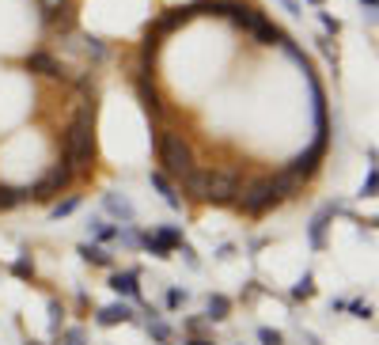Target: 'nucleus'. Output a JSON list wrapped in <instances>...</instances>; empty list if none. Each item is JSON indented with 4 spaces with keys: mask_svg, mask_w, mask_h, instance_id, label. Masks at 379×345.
Here are the masks:
<instances>
[{
    "mask_svg": "<svg viewBox=\"0 0 379 345\" xmlns=\"http://www.w3.org/2000/svg\"><path fill=\"white\" fill-rule=\"evenodd\" d=\"M152 148H156L159 171H164L171 182H182L194 167H198V156H194V144H190L186 133H174V129H167V125H156Z\"/></svg>",
    "mask_w": 379,
    "mask_h": 345,
    "instance_id": "f03ea898",
    "label": "nucleus"
},
{
    "mask_svg": "<svg viewBox=\"0 0 379 345\" xmlns=\"http://www.w3.org/2000/svg\"><path fill=\"white\" fill-rule=\"evenodd\" d=\"M280 34H285V31H280V27L273 23V19H262V23H258L254 31H250V38H254L258 46H277Z\"/></svg>",
    "mask_w": 379,
    "mask_h": 345,
    "instance_id": "aec40b11",
    "label": "nucleus"
},
{
    "mask_svg": "<svg viewBox=\"0 0 379 345\" xmlns=\"http://www.w3.org/2000/svg\"><path fill=\"white\" fill-rule=\"evenodd\" d=\"M186 300H190L186 288H167V307H171V311H179V307L186 304Z\"/></svg>",
    "mask_w": 379,
    "mask_h": 345,
    "instance_id": "c756f323",
    "label": "nucleus"
},
{
    "mask_svg": "<svg viewBox=\"0 0 379 345\" xmlns=\"http://www.w3.org/2000/svg\"><path fill=\"white\" fill-rule=\"evenodd\" d=\"M243 179L224 167H209V186H205V205H235Z\"/></svg>",
    "mask_w": 379,
    "mask_h": 345,
    "instance_id": "39448f33",
    "label": "nucleus"
},
{
    "mask_svg": "<svg viewBox=\"0 0 379 345\" xmlns=\"http://www.w3.org/2000/svg\"><path fill=\"white\" fill-rule=\"evenodd\" d=\"M148 182H152V190H156V194L164 197V201H167V205H171V209H182V197H179V190H174V182L167 179V175L159 171V167L148 175Z\"/></svg>",
    "mask_w": 379,
    "mask_h": 345,
    "instance_id": "dca6fc26",
    "label": "nucleus"
},
{
    "mask_svg": "<svg viewBox=\"0 0 379 345\" xmlns=\"http://www.w3.org/2000/svg\"><path fill=\"white\" fill-rule=\"evenodd\" d=\"M220 19H228L231 27H239L243 34H250V31H254V27L265 19V12H258L254 4H243V0H228V4H224V16H220Z\"/></svg>",
    "mask_w": 379,
    "mask_h": 345,
    "instance_id": "1a4fd4ad",
    "label": "nucleus"
},
{
    "mask_svg": "<svg viewBox=\"0 0 379 345\" xmlns=\"http://www.w3.org/2000/svg\"><path fill=\"white\" fill-rule=\"evenodd\" d=\"M179 243H182V231L174 228V224H159V228H152V231H140V246H144L152 258H171Z\"/></svg>",
    "mask_w": 379,
    "mask_h": 345,
    "instance_id": "423d86ee",
    "label": "nucleus"
},
{
    "mask_svg": "<svg viewBox=\"0 0 379 345\" xmlns=\"http://www.w3.org/2000/svg\"><path fill=\"white\" fill-rule=\"evenodd\" d=\"M341 209H345L341 201H330V205H322L319 216L311 220V231H307V235H311V246H315V251H322V246H326V224H330V216H338Z\"/></svg>",
    "mask_w": 379,
    "mask_h": 345,
    "instance_id": "9b49d317",
    "label": "nucleus"
},
{
    "mask_svg": "<svg viewBox=\"0 0 379 345\" xmlns=\"http://www.w3.org/2000/svg\"><path fill=\"white\" fill-rule=\"evenodd\" d=\"M273 186H277L280 201H292V197H300V194H304V186H307V182H304V179H296V175H289L285 167H280V171H273Z\"/></svg>",
    "mask_w": 379,
    "mask_h": 345,
    "instance_id": "ddd939ff",
    "label": "nucleus"
},
{
    "mask_svg": "<svg viewBox=\"0 0 379 345\" xmlns=\"http://www.w3.org/2000/svg\"><path fill=\"white\" fill-rule=\"evenodd\" d=\"M361 4H364V8H368V16H371V12L379 8V0H361Z\"/></svg>",
    "mask_w": 379,
    "mask_h": 345,
    "instance_id": "58836bf2",
    "label": "nucleus"
},
{
    "mask_svg": "<svg viewBox=\"0 0 379 345\" xmlns=\"http://www.w3.org/2000/svg\"><path fill=\"white\" fill-rule=\"evenodd\" d=\"M95 118H99V107H95V95L80 99L73 122H68L65 137H61V156L73 164L76 175L95 171V159H99V140H95Z\"/></svg>",
    "mask_w": 379,
    "mask_h": 345,
    "instance_id": "f257e3e1",
    "label": "nucleus"
},
{
    "mask_svg": "<svg viewBox=\"0 0 379 345\" xmlns=\"http://www.w3.org/2000/svg\"><path fill=\"white\" fill-rule=\"evenodd\" d=\"M61 322H65V307H61L57 300H50V327H53V334H61Z\"/></svg>",
    "mask_w": 379,
    "mask_h": 345,
    "instance_id": "2f4dec72",
    "label": "nucleus"
},
{
    "mask_svg": "<svg viewBox=\"0 0 379 345\" xmlns=\"http://www.w3.org/2000/svg\"><path fill=\"white\" fill-rule=\"evenodd\" d=\"M311 4H322V0H311Z\"/></svg>",
    "mask_w": 379,
    "mask_h": 345,
    "instance_id": "a19ab883",
    "label": "nucleus"
},
{
    "mask_svg": "<svg viewBox=\"0 0 379 345\" xmlns=\"http://www.w3.org/2000/svg\"><path fill=\"white\" fill-rule=\"evenodd\" d=\"M315 46H319V53H322V58H326V61H330V65L338 68V49L330 46V38H319V42H315Z\"/></svg>",
    "mask_w": 379,
    "mask_h": 345,
    "instance_id": "72a5a7b5",
    "label": "nucleus"
},
{
    "mask_svg": "<svg viewBox=\"0 0 379 345\" xmlns=\"http://www.w3.org/2000/svg\"><path fill=\"white\" fill-rule=\"evenodd\" d=\"M103 209H107L110 216H118L122 224H133L137 220V213H133V205L125 201L122 194H103Z\"/></svg>",
    "mask_w": 379,
    "mask_h": 345,
    "instance_id": "a211bd4d",
    "label": "nucleus"
},
{
    "mask_svg": "<svg viewBox=\"0 0 379 345\" xmlns=\"http://www.w3.org/2000/svg\"><path fill=\"white\" fill-rule=\"evenodd\" d=\"M76 255H80L88 266H99V270H110V266H114V255H110L103 243H80V251H76Z\"/></svg>",
    "mask_w": 379,
    "mask_h": 345,
    "instance_id": "f3484780",
    "label": "nucleus"
},
{
    "mask_svg": "<svg viewBox=\"0 0 379 345\" xmlns=\"http://www.w3.org/2000/svg\"><path fill=\"white\" fill-rule=\"evenodd\" d=\"M148 334L156 337L159 345H167V342H171V327H167V322H159V315H152V319H148Z\"/></svg>",
    "mask_w": 379,
    "mask_h": 345,
    "instance_id": "393cba45",
    "label": "nucleus"
},
{
    "mask_svg": "<svg viewBox=\"0 0 379 345\" xmlns=\"http://www.w3.org/2000/svg\"><path fill=\"white\" fill-rule=\"evenodd\" d=\"M31 201V186H12V182H0V213L19 209Z\"/></svg>",
    "mask_w": 379,
    "mask_h": 345,
    "instance_id": "4468645a",
    "label": "nucleus"
},
{
    "mask_svg": "<svg viewBox=\"0 0 379 345\" xmlns=\"http://www.w3.org/2000/svg\"><path fill=\"white\" fill-rule=\"evenodd\" d=\"M345 311H353V319H371V304H364V300H345Z\"/></svg>",
    "mask_w": 379,
    "mask_h": 345,
    "instance_id": "cd10ccee",
    "label": "nucleus"
},
{
    "mask_svg": "<svg viewBox=\"0 0 379 345\" xmlns=\"http://www.w3.org/2000/svg\"><path fill=\"white\" fill-rule=\"evenodd\" d=\"M277 205H280V194H277V186H273V175H258V179L239 186V197H235L231 209H239L243 216H265Z\"/></svg>",
    "mask_w": 379,
    "mask_h": 345,
    "instance_id": "7ed1b4c3",
    "label": "nucleus"
},
{
    "mask_svg": "<svg viewBox=\"0 0 379 345\" xmlns=\"http://www.w3.org/2000/svg\"><path fill=\"white\" fill-rule=\"evenodd\" d=\"M27 345H38V342H27Z\"/></svg>",
    "mask_w": 379,
    "mask_h": 345,
    "instance_id": "79ce46f5",
    "label": "nucleus"
},
{
    "mask_svg": "<svg viewBox=\"0 0 379 345\" xmlns=\"http://www.w3.org/2000/svg\"><path fill=\"white\" fill-rule=\"evenodd\" d=\"M61 345H88V334L80 327H68V330H61Z\"/></svg>",
    "mask_w": 379,
    "mask_h": 345,
    "instance_id": "c85d7f7f",
    "label": "nucleus"
},
{
    "mask_svg": "<svg viewBox=\"0 0 379 345\" xmlns=\"http://www.w3.org/2000/svg\"><path fill=\"white\" fill-rule=\"evenodd\" d=\"M319 23H322V31H326V34H341V23L330 16V12H319Z\"/></svg>",
    "mask_w": 379,
    "mask_h": 345,
    "instance_id": "f704fd0d",
    "label": "nucleus"
},
{
    "mask_svg": "<svg viewBox=\"0 0 379 345\" xmlns=\"http://www.w3.org/2000/svg\"><path fill=\"white\" fill-rule=\"evenodd\" d=\"M258 342H262V345H285V334L273 330V327H262V330H258Z\"/></svg>",
    "mask_w": 379,
    "mask_h": 345,
    "instance_id": "7c9ffc66",
    "label": "nucleus"
},
{
    "mask_svg": "<svg viewBox=\"0 0 379 345\" xmlns=\"http://www.w3.org/2000/svg\"><path fill=\"white\" fill-rule=\"evenodd\" d=\"M88 235L95 239V243H114L118 239V228L107 220H88Z\"/></svg>",
    "mask_w": 379,
    "mask_h": 345,
    "instance_id": "412c9836",
    "label": "nucleus"
},
{
    "mask_svg": "<svg viewBox=\"0 0 379 345\" xmlns=\"http://www.w3.org/2000/svg\"><path fill=\"white\" fill-rule=\"evenodd\" d=\"M311 296H315V277H311V273H304V277L292 285L289 300H292V304H300V300H311Z\"/></svg>",
    "mask_w": 379,
    "mask_h": 345,
    "instance_id": "5701e85b",
    "label": "nucleus"
},
{
    "mask_svg": "<svg viewBox=\"0 0 379 345\" xmlns=\"http://www.w3.org/2000/svg\"><path fill=\"white\" fill-rule=\"evenodd\" d=\"M76 209H80V197L68 194V197H57V201L50 205V216H53V220H61V216H73Z\"/></svg>",
    "mask_w": 379,
    "mask_h": 345,
    "instance_id": "4be33fe9",
    "label": "nucleus"
},
{
    "mask_svg": "<svg viewBox=\"0 0 379 345\" xmlns=\"http://www.w3.org/2000/svg\"><path fill=\"white\" fill-rule=\"evenodd\" d=\"M73 182H76V171H73V164L61 156L57 164H50V171L31 186V201H57L61 194L73 190Z\"/></svg>",
    "mask_w": 379,
    "mask_h": 345,
    "instance_id": "20e7f679",
    "label": "nucleus"
},
{
    "mask_svg": "<svg viewBox=\"0 0 379 345\" xmlns=\"http://www.w3.org/2000/svg\"><path fill=\"white\" fill-rule=\"evenodd\" d=\"M174 251H179V255H182V258H186V266H190V270H201V262H198V255H194V246H190V243H186V239H182V243H179V246H174Z\"/></svg>",
    "mask_w": 379,
    "mask_h": 345,
    "instance_id": "473e14b6",
    "label": "nucleus"
},
{
    "mask_svg": "<svg viewBox=\"0 0 379 345\" xmlns=\"http://www.w3.org/2000/svg\"><path fill=\"white\" fill-rule=\"evenodd\" d=\"M95 319H99V327H118V322H137V311H133L129 304H122V300H118V304L103 307Z\"/></svg>",
    "mask_w": 379,
    "mask_h": 345,
    "instance_id": "2eb2a0df",
    "label": "nucleus"
},
{
    "mask_svg": "<svg viewBox=\"0 0 379 345\" xmlns=\"http://www.w3.org/2000/svg\"><path fill=\"white\" fill-rule=\"evenodd\" d=\"M201 327H205V315H201V319H186V330H190V334H201Z\"/></svg>",
    "mask_w": 379,
    "mask_h": 345,
    "instance_id": "c9c22d12",
    "label": "nucleus"
},
{
    "mask_svg": "<svg viewBox=\"0 0 379 345\" xmlns=\"http://www.w3.org/2000/svg\"><path fill=\"white\" fill-rule=\"evenodd\" d=\"M83 49H88V58L95 61V65L107 61V46H103V38H83Z\"/></svg>",
    "mask_w": 379,
    "mask_h": 345,
    "instance_id": "a878e982",
    "label": "nucleus"
},
{
    "mask_svg": "<svg viewBox=\"0 0 379 345\" xmlns=\"http://www.w3.org/2000/svg\"><path fill=\"white\" fill-rule=\"evenodd\" d=\"M186 345H213V342H205V337H190Z\"/></svg>",
    "mask_w": 379,
    "mask_h": 345,
    "instance_id": "ea45409f",
    "label": "nucleus"
},
{
    "mask_svg": "<svg viewBox=\"0 0 379 345\" xmlns=\"http://www.w3.org/2000/svg\"><path fill=\"white\" fill-rule=\"evenodd\" d=\"M23 68H27V73L46 76V80H68V68L61 65L53 53H46V49H34V53H27V58H23Z\"/></svg>",
    "mask_w": 379,
    "mask_h": 345,
    "instance_id": "9d476101",
    "label": "nucleus"
},
{
    "mask_svg": "<svg viewBox=\"0 0 379 345\" xmlns=\"http://www.w3.org/2000/svg\"><path fill=\"white\" fill-rule=\"evenodd\" d=\"M231 315V300L228 296H220V292H213L205 300V322H224Z\"/></svg>",
    "mask_w": 379,
    "mask_h": 345,
    "instance_id": "6ab92c4d",
    "label": "nucleus"
},
{
    "mask_svg": "<svg viewBox=\"0 0 379 345\" xmlns=\"http://www.w3.org/2000/svg\"><path fill=\"white\" fill-rule=\"evenodd\" d=\"M326 140H311V148L307 152H296V156L285 164V171L289 175H296V179H304V182H311L315 175H319V167H322V159H326Z\"/></svg>",
    "mask_w": 379,
    "mask_h": 345,
    "instance_id": "0eeeda50",
    "label": "nucleus"
},
{
    "mask_svg": "<svg viewBox=\"0 0 379 345\" xmlns=\"http://www.w3.org/2000/svg\"><path fill=\"white\" fill-rule=\"evenodd\" d=\"M42 19H46L57 34H73L76 23H80V0H53V4H46Z\"/></svg>",
    "mask_w": 379,
    "mask_h": 345,
    "instance_id": "6e6552de",
    "label": "nucleus"
},
{
    "mask_svg": "<svg viewBox=\"0 0 379 345\" xmlns=\"http://www.w3.org/2000/svg\"><path fill=\"white\" fill-rule=\"evenodd\" d=\"M12 273H16V277H23V281L34 277V258H31V251H23V255L12 262Z\"/></svg>",
    "mask_w": 379,
    "mask_h": 345,
    "instance_id": "b1692460",
    "label": "nucleus"
},
{
    "mask_svg": "<svg viewBox=\"0 0 379 345\" xmlns=\"http://www.w3.org/2000/svg\"><path fill=\"white\" fill-rule=\"evenodd\" d=\"M216 255H220V258H231V255H235V243H224L220 251H216Z\"/></svg>",
    "mask_w": 379,
    "mask_h": 345,
    "instance_id": "e433bc0d",
    "label": "nucleus"
},
{
    "mask_svg": "<svg viewBox=\"0 0 379 345\" xmlns=\"http://www.w3.org/2000/svg\"><path fill=\"white\" fill-rule=\"evenodd\" d=\"M376 194H379V171H376V164H368V179L361 186V197H376Z\"/></svg>",
    "mask_w": 379,
    "mask_h": 345,
    "instance_id": "bb28decb",
    "label": "nucleus"
},
{
    "mask_svg": "<svg viewBox=\"0 0 379 345\" xmlns=\"http://www.w3.org/2000/svg\"><path fill=\"white\" fill-rule=\"evenodd\" d=\"M224 4H228V0H224Z\"/></svg>",
    "mask_w": 379,
    "mask_h": 345,
    "instance_id": "37998d69",
    "label": "nucleus"
},
{
    "mask_svg": "<svg viewBox=\"0 0 379 345\" xmlns=\"http://www.w3.org/2000/svg\"><path fill=\"white\" fill-rule=\"evenodd\" d=\"M280 4H285V8L292 12V16H300V4H296V0H280Z\"/></svg>",
    "mask_w": 379,
    "mask_h": 345,
    "instance_id": "4c0bfd02",
    "label": "nucleus"
},
{
    "mask_svg": "<svg viewBox=\"0 0 379 345\" xmlns=\"http://www.w3.org/2000/svg\"><path fill=\"white\" fill-rule=\"evenodd\" d=\"M140 273L137 270H118L110 273V288H114L118 296H125V300H140Z\"/></svg>",
    "mask_w": 379,
    "mask_h": 345,
    "instance_id": "f8f14e48",
    "label": "nucleus"
}]
</instances>
